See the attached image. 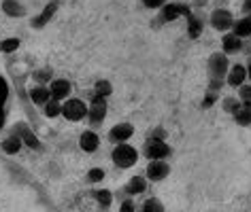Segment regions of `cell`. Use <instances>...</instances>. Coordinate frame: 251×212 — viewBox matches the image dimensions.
<instances>
[{"instance_id": "cell-8", "label": "cell", "mask_w": 251, "mask_h": 212, "mask_svg": "<svg viewBox=\"0 0 251 212\" xmlns=\"http://www.w3.org/2000/svg\"><path fill=\"white\" fill-rule=\"evenodd\" d=\"M171 174V164L166 159H149L147 164V178L151 183H160V180L168 178Z\"/></svg>"}, {"instance_id": "cell-34", "label": "cell", "mask_w": 251, "mask_h": 212, "mask_svg": "<svg viewBox=\"0 0 251 212\" xmlns=\"http://www.w3.org/2000/svg\"><path fill=\"white\" fill-rule=\"evenodd\" d=\"M119 210L122 212H132L134 210V202L132 199H126V202H122V206H119Z\"/></svg>"}, {"instance_id": "cell-39", "label": "cell", "mask_w": 251, "mask_h": 212, "mask_svg": "<svg viewBox=\"0 0 251 212\" xmlns=\"http://www.w3.org/2000/svg\"><path fill=\"white\" fill-rule=\"evenodd\" d=\"M247 81L251 83V55H249V62H247Z\"/></svg>"}, {"instance_id": "cell-24", "label": "cell", "mask_w": 251, "mask_h": 212, "mask_svg": "<svg viewBox=\"0 0 251 212\" xmlns=\"http://www.w3.org/2000/svg\"><path fill=\"white\" fill-rule=\"evenodd\" d=\"M241 104H243V102H241V98H238V96H228V98L222 100V108H224L228 115H234L236 110L241 108Z\"/></svg>"}, {"instance_id": "cell-14", "label": "cell", "mask_w": 251, "mask_h": 212, "mask_svg": "<svg viewBox=\"0 0 251 212\" xmlns=\"http://www.w3.org/2000/svg\"><path fill=\"white\" fill-rule=\"evenodd\" d=\"M185 21H187V26H185V30H187V36H190L192 41H196V39H200L202 36V32H204V20H202V15L200 13H192L185 17Z\"/></svg>"}, {"instance_id": "cell-40", "label": "cell", "mask_w": 251, "mask_h": 212, "mask_svg": "<svg viewBox=\"0 0 251 212\" xmlns=\"http://www.w3.org/2000/svg\"><path fill=\"white\" fill-rule=\"evenodd\" d=\"M194 2H196V4H200V7H202V4L206 2V0H194Z\"/></svg>"}, {"instance_id": "cell-20", "label": "cell", "mask_w": 251, "mask_h": 212, "mask_svg": "<svg viewBox=\"0 0 251 212\" xmlns=\"http://www.w3.org/2000/svg\"><path fill=\"white\" fill-rule=\"evenodd\" d=\"M232 117H234V123H236V126L249 127V126H251V102L241 104V108H238Z\"/></svg>"}, {"instance_id": "cell-16", "label": "cell", "mask_w": 251, "mask_h": 212, "mask_svg": "<svg viewBox=\"0 0 251 212\" xmlns=\"http://www.w3.org/2000/svg\"><path fill=\"white\" fill-rule=\"evenodd\" d=\"M124 191L128 193V195H141V193L147 191V178L145 176H132L126 183Z\"/></svg>"}, {"instance_id": "cell-27", "label": "cell", "mask_w": 251, "mask_h": 212, "mask_svg": "<svg viewBox=\"0 0 251 212\" xmlns=\"http://www.w3.org/2000/svg\"><path fill=\"white\" fill-rule=\"evenodd\" d=\"M94 93H98V96H102V98H109L111 93H113V85L109 83V81H96V85H94Z\"/></svg>"}, {"instance_id": "cell-30", "label": "cell", "mask_w": 251, "mask_h": 212, "mask_svg": "<svg viewBox=\"0 0 251 212\" xmlns=\"http://www.w3.org/2000/svg\"><path fill=\"white\" fill-rule=\"evenodd\" d=\"M143 210H145V212H151V210H155V212H162V210H164V206H162L160 202H158V199H145V204H143Z\"/></svg>"}, {"instance_id": "cell-15", "label": "cell", "mask_w": 251, "mask_h": 212, "mask_svg": "<svg viewBox=\"0 0 251 212\" xmlns=\"http://www.w3.org/2000/svg\"><path fill=\"white\" fill-rule=\"evenodd\" d=\"M79 147H81V151H85V153L98 151L100 136L94 132V129H85V132H81V136H79Z\"/></svg>"}, {"instance_id": "cell-10", "label": "cell", "mask_w": 251, "mask_h": 212, "mask_svg": "<svg viewBox=\"0 0 251 212\" xmlns=\"http://www.w3.org/2000/svg\"><path fill=\"white\" fill-rule=\"evenodd\" d=\"M132 136H134L132 123H117V126H113L109 129V140L113 145H117V142H128Z\"/></svg>"}, {"instance_id": "cell-23", "label": "cell", "mask_w": 251, "mask_h": 212, "mask_svg": "<svg viewBox=\"0 0 251 212\" xmlns=\"http://www.w3.org/2000/svg\"><path fill=\"white\" fill-rule=\"evenodd\" d=\"M92 197L98 202L100 208H111V204H113V193L109 189H94Z\"/></svg>"}, {"instance_id": "cell-36", "label": "cell", "mask_w": 251, "mask_h": 212, "mask_svg": "<svg viewBox=\"0 0 251 212\" xmlns=\"http://www.w3.org/2000/svg\"><path fill=\"white\" fill-rule=\"evenodd\" d=\"M149 136H153V138H166V132H164L162 127H158V129H153V132L149 134Z\"/></svg>"}, {"instance_id": "cell-33", "label": "cell", "mask_w": 251, "mask_h": 212, "mask_svg": "<svg viewBox=\"0 0 251 212\" xmlns=\"http://www.w3.org/2000/svg\"><path fill=\"white\" fill-rule=\"evenodd\" d=\"M217 93H219V91L206 89V96H204V102H202V106H204V108H209V106H213V104H215V100H217Z\"/></svg>"}, {"instance_id": "cell-21", "label": "cell", "mask_w": 251, "mask_h": 212, "mask_svg": "<svg viewBox=\"0 0 251 212\" xmlns=\"http://www.w3.org/2000/svg\"><path fill=\"white\" fill-rule=\"evenodd\" d=\"M2 11H4V15H9V17H24V15H26L24 4L17 2V0H4V2H2Z\"/></svg>"}, {"instance_id": "cell-7", "label": "cell", "mask_w": 251, "mask_h": 212, "mask_svg": "<svg viewBox=\"0 0 251 212\" xmlns=\"http://www.w3.org/2000/svg\"><path fill=\"white\" fill-rule=\"evenodd\" d=\"M209 23L217 32H230L232 26H234V15L228 9H213L209 15Z\"/></svg>"}, {"instance_id": "cell-17", "label": "cell", "mask_w": 251, "mask_h": 212, "mask_svg": "<svg viewBox=\"0 0 251 212\" xmlns=\"http://www.w3.org/2000/svg\"><path fill=\"white\" fill-rule=\"evenodd\" d=\"M2 151L7 153V155H17L22 151V147H24V140H22V136L20 134H11V136H7V138L2 140Z\"/></svg>"}, {"instance_id": "cell-32", "label": "cell", "mask_w": 251, "mask_h": 212, "mask_svg": "<svg viewBox=\"0 0 251 212\" xmlns=\"http://www.w3.org/2000/svg\"><path fill=\"white\" fill-rule=\"evenodd\" d=\"M141 2H143V7L145 9H158L160 11L166 4V0H141Z\"/></svg>"}, {"instance_id": "cell-28", "label": "cell", "mask_w": 251, "mask_h": 212, "mask_svg": "<svg viewBox=\"0 0 251 212\" xmlns=\"http://www.w3.org/2000/svg\"><path fill=\"white\" fill-rule=\"evenodd\" d=\"M87 183H92V185H98L100 180H104V170L102 168H92L90 172H87Z\"/></svg>"}, {"instance_id": "cell-6", "label": "cell", "mask_w": 251, "mask_h": 212, "mask_svg": "<svg viewBox=\"0 0 251 212\" xmlns=\"http://www.w3.org/2000/svg\"><path fill=\"white\" fill-rule=\"evenodd\" d=\"M190 13H192L190 4H185V2H166L164 7L160 9L158 23H171V21H177L179 17H187Z\"/></svg>"}, {"instance_id": "cell-12", "label": "cell", "mask_w": 251, "mask_h": 212, "mask_svg": "<svg viewBox=\"0 0 251 212\" xmlns=\"http://www.w3.org/2000/svg\"><path fill=\"white\" fill-rule=\"evenodd\" d=\"M58 7H60V2H58V0H53V2H49L47 7L43 9L39 15H36V17H32V28H34V30H41V28H45L47 23L53 20V15L58 13Z\"/></svg>"}, {"instance_id": "cell-1", "label": "cell", "mask_w": 251, "mask_h": 212, "mask_svg": "<svg viewBox=\"0 0 251 212\" xmlns=\"http://www.w3.org/2000/svg\"><path fill=\"white\" fill-rule=\"evenodd\" d=\"M111 159L117 168L128 170V168L136 166V161H139V151H136L132 145H128V142H117L115 148H113V153H111Z\"/></svg>"}, {"instance_id": "cell-31", "label": "cell", "mask_w": 251, "mask_h": 212, "mask_svg": "<svg viewBox=\"0 0 251 212\" xmlns=\"http://www.w3.org/2000/svg\"><path fill=\"white\" fill-rule=\"evenodd\" d=\"M32 79H34V81H39L41 85H47L49 81H51V70H36Z\"/></svg>"}, {"instance_id": "cell-37", "label": "cell", "mask_w": 251, "mask_h": 212, "mask_svg": "<svg viewBox=\"0 0 251 212\" xmlns=\"http://www.w3.org/2000/svg\"><path fill=\"white\" fill-rule=\"evenodd\" d=\"M243 13L251 15V0H245V2H243Z\"/></svg>"}, {"instance_id": "cell-5", "label": "cell", "mask_w": 251, "mask_h": 212, "mask_svg": "<svg viewBox=\"0 0 251 212\" xmlns=\"http://www.w3.org/2000/svg\"><path fill=\"white\" fill-rule=\"evenodd\" d=\"M90 108H87V121H90L92 127H98L102 126V121L106 119V98L98 96V93H92V102L87 104Z\"/></svg>"}, {"instance_id": "cell-3", "label": "cell", "mask_w": 251, "mask_h": 212, "mask_svg": "<svg viewBox=\"0 0 251 212\" xmlns=\"http://www.w3.org/2000/svg\"><path fill=\"white\" fill-rule=\"evenodd\" d=\"M87 106L83 100L79 98H66L64 102H62V117H64L66 121H73L77 123L81 119H87Z\"/></svg>"}, {"instance_id": "cell-4", "label": "cell", "mask_w": 251, "mask_h": 212, "mask_svg": "<svg viewBox=\"0 0 251 212\" xmlns=\"http://www.w3.org/2000/svg\"><path fill=\"white\" fill-rule=\"evenodd\" d=\"M230 55L224 51H215L209 55L206 62V70H209V79H226V74L230 70Z\"/></svg>"}, {"instance_id": "cell-13", "label": "cell", "mask_w": 251, "mask_h": 212, "mask_svg": "<svg viewBox=\"0 0 251 212\" xmlns=\"http://www.w3.org/2000/svg\"><path fill=\"white\" fill-rule=\"evenodd\" d=\"M49 91H51V98L64 102L66 98H71L73 85H71V81H66V79H53L51 83H49Z\"/></svg>"}, {"instance_id": "cell-19", "label": "cell", "mask_w": 251, "mask_h": 212, "mask_svg": "<svg viewBox=\"0 0 251 212\" xmlns=\"http://www.w3.org/2000/svg\"><path fill=\"white\" fill-rule=\"evenodd\" d=\"M49 98H51V91H49L47 85H36V87L30 89V100H32L36 106H41V108H43V104H45Z\"/></svg>"}, {"instance_id": "cell-11", "label": "cell", "mask_w": 251, "mask_h": 212, "mask_svg": "<svg viewBox=\"0 0 251 212\" xmlns=\"http://www.w3.org/2000/svg\"><path fill=\"white\" fill-rule=\"evenodd\" d=\"M243 83H247V66L243 64H230V70L226 74V85L230 87H241Z\"/></svg>"}, {"instance_id": "cell-18", "label": "cell", "mask_w": 251, "mask_h": 212, "mask_svg": "<svg viewBox=\"0 0 251 212\" xmlns=\"http://www.w3.org/2000/svg\"><path fill=\"white\" fill-rule=\"evenodd\" d=\"M232 32L238 34L241 39H251V15H243L241 20H234Z\"/></svg>"}, {"instance_id": "cell-25", "label": "cell", "mask_w": 251, "mask_h": 212, "mask_svg": "<svg viewBox=\"0 0 251 212\" xmlns=\"http://www.w3.org/2000/svg\"><path fill=\"white\" fill-rule=\"evenodd\" d=\"M17 127H20V136H22L24 145L32 147V148H34V151H41V142H39V140H36V138H34V136H32V134H30V132H28V129H26V127H24V126H22V123H20V126H17Z\"/></svg>"}, {"instance_id": "cell-35", "label": "cell", "mask_w": 251, "mask_h": 212, "mask_svg": "<svg viewBox=\"0 0 251 212\" xmlns=\"http://www.w3.org/2000/svg\"><path fill=\"white\" fill-rule=\"evenodd\" d=\"M4 98H7V83H4V81L0 79V106H2Z\"/></svg>"}, {"instance_id": "cell-2", "label": "cell", "mask_w": 251, "mask_h": 212, "mask_svg": "<svg viewBox=\"0 0 251 212\" xmlns=\"http://www.w3.org/2000/svg\"><path fill=\"white\" fill-rule=\"evenodd\" d=\"M173 153L171 145L166 142V138H153V136H147L145 147H143V155L147 159H168Z\"/></svg>"}, {"instance_id": "cell-9", "label": "cell", "mask_w": 251, "mask_h": 212, "mask_svg": "<svg viewBox=\"0 0 251 212\" xmlns=\"http://www.w3.org/2000/svg\"><path fill=\"white\" fill-rule=\"evenodd\" d=\"M245 49V39H241L238 34H234L230 30V32H224L222 36V51L224 53H228V55H236V53H241Z\"/></svg>"}, {"instance_id": "cell-38", "label": "cell", "mask_w": 251, "mask_h": 212, "mask_svg": "<svg viewBox=\"0 0 251 212\" xmlns=\"http://www.w3.org/2000/svg\"><path fill=\"white\" fill-rule=\"evenodd\" d=\"M4 121H7V115H4L2 106H0V129H2V127H4Z\"/></svg>"}, {"instance_id": "cell-22", "label": "cell", "mask_w": 251, "mask_h": 212, "mask_svg": "<svg viewBox=\"0 0 251 212\" xmlns=\"http://www.w3.org/2000/svg\"><path fill=\"white\" fill-rule=\"evenodd\" d=\"M43 115L49 117V119H55V117L62 115V102L55 98H49L45 104H43Z\"/></svg>"}, {"instance_id": "cell-26", "label": "cell", "mask_w": 251, "mask_h": 212, "mask_svg": "<svg viewBox=\"0 0 251 212\" xmlns=\"http://www.w3.org/2000/svg\"><path fill=\"white\" fill-rule=\"evenodd\" d=\"M20 45H22V41L15 39V36H11V39H2L0 41V51L2 53H13V51L20 49Z\"/></svg>"}, {"instance_id": "cell-29", "label": "cell", "mask_w": 251, "mask_h": 212, "mask_svg": "<svg viewBox=\"0 0 251 212\" xmlns=\"http://www.w3.org/2000/svg\"><path fill=\"white\" fill-rule=\"evenodd\" d=\"M238 98H241V102H251V83H243L241 87H238Z\"/></svg>"}]
</instances>
